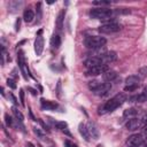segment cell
Masks as SVG:
<instances>
[{
  "label": "cell",
  "instance_id": "26",
  "mask_svg": "<svg viewBox=\"0 0 147 147\" xmlns=\"http://www.w3.org/2000/svg\"><path fill=\"white\" fill-rule=\"evenodd\" d=\"M138 76H139L140 78H146V77H147V67L140 68L139 71H138Z\"/></svg>",
  "mask_w": 147,
  "mask_h": 147
},
{
  "label": "cell",
  "instance_id": "41",
  "mask_svg": "<svg viewBox=\"0 0 147 147\" xmlns=\"http://www.w3.org/2000/svg\"><path fill=\"white\" fill-rule=\"evenodd\" d=\"M142 136H145V137H147V124L144 126V129H142Z\"/></svg>",
  "mask_w": 147,
  "mask_h": 147
},
{
  "label": "cell",
  "instance_id": "37",
  "mask_svg": "<svg viewBox=\"0 0 147 147\" xmlns=\"http://www.w3.org/2000/svg\"><path fill=\"white\" fill-rule=\"evenodd\" d=\"M56 93H57V95L60 96V93H61V80H59V82H57V88H56Z\"/></svg>",
  "mask_w": 147,
  "mask_h": 147
},
{
  "label": "cell",
  "instance_id": "44",
  "mask_svg": "<svg viewBox=\"0 0 147 147\" xmlns=\"http://www.w3.org/2000/svg\"><path fill=\"white\" fill-rule=\"evenodd\" d=\"M26 147H34V146H33L31 142H28V144H26Z\"/></svg>",
  "mask_w": 147,
  "mask_h": 147
},
{
  "label": "cell",
  "instance_id": "45",
  "mask_svg": "<svg viewBox=\"0 0 147 147\" xmlns=\"http://www.w3.org/2000/svg\"><path fill=\"white\" fill-rule=\"evenodd\" d=\"M142 145H144V147H147V141H144V144H142Z\"/></svg>",
  "mask_w": 147,
  "mask_h": 147
},
{
  "label": "cell",
  "instance_id": "31",
  "mask_svg": "<svg viewBox=\"0 0 147 147\" xmlns=\"http://www.w3.org/2000/svg\"><path fill=\"white\" fill-rule=\"evenodd\" d=\"M110 3H111L110 1H93V5H95V6H107Z\"/></svg>",
  "mask_w": 147,
  "mask_h": 147
},
{
  "label": "cell",
  "instance_id": "2",
  "mask_svg": "<svg viewBox=\"0 0 147 147\" xmlns=\"http://www.w3.org/2000/svg\"><path fill=\"white\" fill-rule=\"evenodd\" d=\"M105 44H106V39L100 36H90L86 37L84 40V45L90 49H96L103 47Z\"/></svg>",
  "mask_w": 147,
  "mask_h": 147
},
{
  "label": "cell",
  "instance_id": "23",
  "mask_svg": "<svg viewBox=\"0 0 147 147\" xmlns=\"http://www.w3.org/2000/svg\"><path fill=\"white\" fill-rule=\"evenodd\" d=\"M100 85H101V83H100L99 80H96V79L88 82V88H90L91 91H94V90H96V88H98Z\"/></svg>",
  "mask_w": 147,
  "mask_h": 147
},
{
  "label": "cell",
  "instance_id": "40",
  "mask_svg": "<svg viewBox=\"0 0 147 147\" xmlns=\"http://www.w3.org/2000/svg\"><path fill=\"white\" fill-rule=\"evenodd\" d=\"M38 122H39V123L41 124V126H42V127H44L45 130H48V126H47V125H46V124H45V123H44V122H42L41 119H38Z\"/></svg>",
  "mask_w": 147,
  "mask_h": 147
},
{
  "label": "cell",
  "instance_id": "24",
  "mask_svg": "<svg viewBox=\"0 0 147 147\" xmlns=\"http://www.w3.org/2000/svg\"><path fill=\"white\" fill-rule=\"evenodd\" d=\"M131 101H137V102H144V101H147V98L141 93V94H138V95H134L132 98H130Z\"/></svg>",
  "mask_w": 147,
  "mask_h": 147
},
{
  "label": "cell",
  "instance_id": "34",
  "mask_svg": "<svg viewBox=\"0 0 147 147\" xmlns=\"http://www.w3.org/2000/svg\"><path fill=\"white\" fill-rule=\"evenodd\" d=\"M20 26H21V18L18 17V18L16 20V23H15V31H16V32L20 30Z\"/></svg>",
  "mask_w": 147,
  "mask_h": 147
},
{
  "label": "cell",
  "instance_id": "22",
  "mask_svg": "<svg viewBox=\"0 0 147 147\" xmlns=\"http://www.w3.org/2000/svg\"><path fill=\"white\" fill-rule=\"evenodd\" d=\"M11 110H13V114L15 115L16 119H17V121H20V122H23V119H24L23 114H22V113H21L16 107H13V108H11Z\"/></svg>",
  "mask_w": 147,
  "mask_h": 147
},
{
  "label": "cell",
  "instance_id": "9",
  "mask_svg": "<svg viewBox=\"0 0 147 147\" xmlns=\"http://www.w3.org/2000/svg\"><path fill=\"white\" fill-rule=\"evenodd\" d=\"M100 64H102V61H101L100 57H96V56H90L88 59H86L84 61V65L86 68H88V69L94 68V67H98Z\"/></svg>",
  "mask_w": 147,
  "mask_h": 147
},
{
  "label": "cell",
  "instance_id": "6",
  "mask_svg": "<svg viewBox=\"0 0 147 147\" xmlns=\"http://www.w3.org/2000/svg\"><path fill=\"white\" fill-rule=\"evenodd\" d=\"M145 141V138L142 134H132L127 138L126 140V145L127 147H140Z\"/></svg>",
  "mask_w": 147,
  "mask_h": 147
},
{
  "label": "cell",
  "instance_id": "8",
  "mask_svg": "<svg viewBox=\"0 0 147 147\" xmlns=\"http://www.w3.org/2000/svg\"><path fill=\"white\" fill-rule=\"evenodd\" d=\"M111 90V84L110 83H102L96 90L93 91V93L95 95H99V96H105L107 95Z\"/></svg>",
  "mask_w": 147,
  "mask_h": 147
},
{
  "label": "cell",
  "instance_id": "35",
  "mask_svg": "<svg viewBox=\"0 0 147 147\" xmlns=\"http://www.w3.org/2000/svg\"><path fill=\"white\" fill-rule=\"evenodd\" d=\"M137 87H138V86H125V87H124V91H125V92H132V91H134Z\"/></svg>",
  "mask_w": 147,
  "mask_h": 147
},
{
  "label": "cell",
  "instance_id": "18",
  "mask_svg": "<svg viewBox=\"0 0 147 147\" xmlns=\"http://www.w3.org/2000/svg\"><path fill=\"white\" fill-rule=\"evenodd\" d=\"M64 15H65V9H62L59 15H57V18H56V28L57 30H61L63 28V21H64Z\"/></svg>",
  "mask_w": 147,
  "mask_h": 147
},
{
  "label": "cell",
  "instance_id": "36",
  "mask_svg": "<svg viewBox=\"0 0 147 147\" xmlns=\"http://www.w3.org/2000/svg\"><path fill=\"white\" fill-rule=\"evenodd\" d=\"M33 132H34L37 136H39L40 138H44V134L41 133V131H40L39 129H37V127H33Z\"/></svg>",
  "mask_w": 147,
  "mask_h": 147
},
{
  "label": "cell",
  "instance_id": "42",
  "mask_svg": "<svg viewBox=\"0 0 147 147\" xmlns=\"http://www.w3.org/2000/svg\"><path fill=\"white\" fill-rule=\"evenodd\" d=\"M142 122H144L145 124H147V113L144 115V117H142Z\"/></svg>",
  "mask_w": 147,
  "mask_h": 147
},
{
  "label": "cell",
  "instance_id": "33",
  "mask_svg": "<svg viewBox=\"0 0 147 147\" xmlns=\"http://www.w3.org/2000/svg\"><path fill=\"white\" fill-rule=\"evenodd\" d=\"M64 147H78V146L70 140H64Z\"/></svg>",
  "mask_w": 147,
  "mask_h": 147
},
{
  "label": "cell",
  "instance_id": "3",
  "mask_svg": "<svg viewBox=\"0 0 147 147\" xmlns=\"http://www.w3.org/2000/svg\"><path fill=\"white\" fill-rule=\"evenodd\" d=\"M113 15V10L108 9V8H94L90 11V16L92 18H96V20H108L110 16Z\"/></svg>",
  "mask_w": 147,
  "mask_h": 147
},
{
  "label": "cell",
  "instance_id": "13",
  "mask_svg": "<svg viewBox=\"0 0 147 147\" xmlns=\"http://www.w3.org/2000/svg\"><path fill=\"white\" fill-rule=\"evenodd\" d=\"M86 127H87V131H88L90 137H92L93 139H98L99 138V130H98L96 125L93 122H88L87 125H86Z\"/></svg>",
  "mask_w": 147,
  "mask_h": 147
},
{
  "label": "cell",
  "instance_id": "43",
  "mask_svg": "<svg viewBox=\"0 0 147 147\" xmlns=\"http://www.w3.org/2000/svg\"><path fill=\"white\" fill-rule=\"evenodd\" d=\"M142 94H144V95H145V96L147 98V86H146V87L144 88V92H142Z\"/></svg>",
  "mask_w": 147,
  "mask_h": 147
},
{
  "label": "cell",
  "instance_id": "38",
  "mask_svg": "<svg viewBox=\"0 0 147 147\" xmlns=\"http://www.w3.org/2000/svg\"><path fill=\"white\" fill-rule=\"evenodd\" d=\"M26 88H28V91H30V92H31V94H32V95H37V91H36L34 88H32V87H30V86H28Z\"/></svg>",
  "mask_w": 147,
  "mask_h": 147
},
{
  "label": "cell",
  "instance_id": "17",
  "mask_svg": "<svg viewBox=\"0 0 147 147\" xmlns=\"http://www.w3.org/2000/svg\"><path fill=\"white\" fill-rule=\"evenodd\" d=\"M33 18H34V13H33V10L30 9V8L24 9V11H23V20H24L26 23H31V22L33 21Z\"/></svg>",
  "mask_w": 147,
  "mask_h": 147
},
{
  "label": "cell",
  "instance_id": "20",
  "mask_svg": "<svg viewBox=\"0 0 147 147\" xmlns=\"http://www.w3.org/2000/svg\"><path fill=\"white\" fill-rule=\"evenodd\" d=\"M78 130H79V133L83 136V138H84L86 141H88V140H90V134H88V131H87L86 125L83 124V123H80L79 126H78Z\"/></svg>",
  "mask_w": 147,
  "mask_h": 147
},
{
  "label": "cell",
  "instance_id": "46",
  "mask_svg": "<svg viewBox=\"0 0 147 147\" xmlns=\"http://www.w3.org/2000/svg\"><path fill=\"white\" fill-rule=\"evenodd\" d=\"M96 147H103V146H102V145H98Z\"/></svg>",
  "mask_w": 147,
  "mask_h": 147
},
{
  "label": "cell",
  "instance_id": "29",
  "mask_svg": "<svg viewBox=\"0 0 147 147\" xmlns=\"http://www.w3.org/2000/svg\"><path fill=\"white\" fill-rule=\"evenodd\" d=\"M7 85H8L10 88H13V90H15V88L17 87L16 82H15L14 79H11V78H8V79H7Z\"/></svg>",
  "mask_w": 147,
  "mask_h": 147
},
{
  "label": "cell",
  "instance_id": "4",
  "mask_svg": "<svg viewBox=\"0 0 147 147\" xmlns=\"http://www.w3.org/2000/svg\"><path fill=\"white\" fill-rule=\"evenodd\" d=\"M119 30H121V25L117 24L114 20L108 21L107 23L100 25L99 29H98V31L100 33H114V32H117Z\"/></svg>",
  "mask_w": 147,
  "mask_h": 147
},
{
  "label": "cell",
  "instance_id": "14",
  "mask_svg": "<svg viewBox=\"0 0 147 147\" xmlns=\"http://www.w3.org/2000/svg\"><path fill=\"white\" fill-rule=\"evenodd\" d=\"M40 103H41V108L46 109V110H54L57 108V103L54 101H49V100H45V99H40Z\"/></svg>",
  "mask_w": 147,
  "mask_h": 147
},
{
  "label": "cell",
  "instance_id": "32",
  "mask_svg": "<svg viewBox=\"0 0 147 147\" xmlns=\"http://www.w3.org/2000/svg\"><path fill=\"white\" fill-rule=\"evenodd\" d=\"M20 100H21L22 107H25V102H24V91H23V90H20Z\"/></svg>",
  "mask_w": 147,
  "mask_h": 147
},
{
  "label": "cell",
  "instance_id": "11",
  "mask_svg": "<svg viewBox=\"0 0 147 147\" xmlns=\"http://www.w3.org/2000/svg\"><path fill=\"white\" fill-rule=\"evenodd\" d=\"M42 51H44V38L41 34H37V38L34 41V52L39 56V55H41Z\"/></svg>",
  "mask_w": 147,
  "mask_h": 147
},
{
  "label": "cell",
  "instance_id": "25",
  "mask_svg": "<svg viewBox=\"0 0 147 147\" xmlns=\"http://www.w3.org/2000/svg\"><path fill=\"white\" fill-rule=\"evenodd\" d=\"M130 9L129 8H117L115 10H113V14H117V15H121V14H130Z\"/></svg>",
  "mask_w": 147,
  "mask_h": 147
},
{
  "label": "cell",
  "instance_id": "28",
  "mask_svg": "<svg viewBox=\"0 0 147 147\" xmlns=\"http://www.w3.org/2000/svg\"><path fill=\"white\" fill-rule=\"evenodd\" d=\"M55 126H56V129H59V130L63 131L64 129H67V127H68V124H67L65 122H57V123H55Z\"/></svg>",
  "mask_w": 147,
  "mask_h": 147
},
{
  "label": "cell",
  "instance_id": "15",
  "mask_svg": "<svg viewBox=\"0 0 147 147\" xmlns=\"http://www.w3.org/2000/svg\"><path fill=\"white\" fill-rule=\"evenodd\" d=\"M140 77L137 76V75H131L129 77L125 78V83L126 85L125 86H139V83H140Z\"/></svg>",
  "mask_w": 147,
  "mask_h": 147
},
{
  "label": "cell",
  "instance_id": "27",
  "mask_svg": "<svg viewBox=\"0 0 147 147\" xmlns=\"http://www.w3.org/2000/svg\"><path fill=\"white\" fill-rule=\"evenodd\" d=\"M41 16H42L41 2H38V3H37V18H38V21H40V20H41Z\"/></svg>",
  "mask_w": 147,
  "mask_h": 147
},
{
  "label": "cell",
  "instance_id": "30",
  "mask_svg": "<svg viewBox=\"0 0 147 147\" xmlns=\"http://www.w3.org/2000/svg\"><path fill=\"white\" fill-rule=\"evenodd\" d=\"M5 121H6V124H7L8 126H14V122H13L11 117H10L8 114L5 115Z\"/></svg>",
  "mask_w": 147,
  "mask_h": 147
},
{
  "label": "cell",
  "instance_id": "16",
  "mask_svg": "<svg viewBox=\"0 0 147 147\" xmlns=\"http://www.w3.org/2000/svg\"><path fill=\"white\" fill-rule=\"evenodd\" d=\"M102 78H103L105 82L110 83V82H113L114 79L117 78V72L114 71V70H108V71H106L105 74H102Z\"/></svg>",
  "mask_w": 147,
  "mask_h": 147
},
{
  "label": "cell",
  "instance_id": "19",
  "mask_svg": "<svg viewBox=\"0 0 147 147\" xmlns=\"http://www.w3.org/2000/svg\"><path fill=\"white\" fill-rule=\"evenodd\" d=\"M61 45V37L59 34H53L52 38H51V46L52 48H55L57 49Z\"/></svg>",
  "mask_w": 147,
  "mask_h": 147
},
{
  "label": "cell",
  "instance_id": "1",
  "mask_svg": "<svg viewBox=\"0 0 147 147\" xmlns=\"http://www.w3.org/2000/svg\"><path fill=\"white\" fill-rule=\"evenodd\" d=\"M127 99V96L124 94V93H118L116 94L114 98H111L110 100H108L105 105H102L101 107H99V114L100 115H103L106 113H109V111H113L114 109H116L117 107H119L125 100Z\"/></svg>",
  "mask_w": 147,
  "mask_h": 147
},
{
  "label": "cell",
  "instance_id": "10",
  "mask_svg": "<svg viewBox=\"0 0 147 147\" xmlns=\"http://www.w3.org/2000/svg\"><path fill=\"white\" fill-rule=\"evenodd\" d=\"M140 126H141V119L136 118V117L130 118V119L126 122V124H125V127H126V130H129V131H134V130L139 129Z\"/></svg>",
  "mask_w": 147,
  "mask_h": 147
},
{
  "label": "cell",
  "instance_id": "5",
  "mask_svg": "<svg viewBox=\"0 0 147 147\" xmlns=\"http://www.w3.org/2000/svg\"><path fill=\"white\" fill-rule=\"evenodd\" d=\"M17 63H18V67L21 69V72L23 75L24 79H28L29 77H31V75L29 72V69H28V65H26V62H25L24 53L22 51H20L18 54H17Z\"/></svg>",
  "mask_w": 147,
  "mask_h": 147
},
{
  "label": "cell",
  "instance_id": "12",
  "mask_svg": "<svg viewBox=\"0 0 147 147\" xmlns=\"http://www.w3.org/2000/svg\"><path fill=\"white\" fill-rule=\"evenodd\" d=\"M100 59L102 61V64H105V63H110V62L116 61L117 55H116V53L114 51H110V52H106L105 54H102L100 56Z\"/></svg>",
  "mask_w": 147,
  "mask_h": 147
},
{
  "label": "cell",
  "instance_id": "7",
  "mask_svg": "<svg viewBox=\"0 0 147 147\" xmlns=\"http://www.w3.org/2000/svg\"><path fill=\"white\" fill-rule=\"evenodd\" d=\"M108 70H109L108 65H106V64H100V65H98V67H94V68L88 69V70L85 72V75H86V76H98V75L105 74V72L108 71Z\"/></svg>",
  "mask_w": 147,
  "mask_h": 147
},
{
  "label": "cell",
  "instance_id": "21",
  "mask_svg": "<svg viewBox=\"0 0 147 147\" xmlns=\"http://www.w3.org/2000/svg\"><path fill=\"white\" fill-rule=\"evenodd\" d=\"M137 114H138V110H137V109H134V108H129V109H125V110H124L123 116L126 117V118H127V117H129V118H131V117L133 118Z\"/></svg>",
  "mask_w": 147,
  "mask_h": 147
},
{
  "label": "cell",
  "instance_id": "39",
  "mask_svg": "<svg viewBox=\"0 0 147 147\" xmlns=\"http://www.w3.org/2000/svg\"><path fill=\"white\" fill-rule=\"evenodd\" d=\"M9 98L13 100V102H14V103H16V105H17V100H16V98L13 95V93H9Z\"/></svg>",
  "mask_w": 147,
  "mask_h": 147
}]
</instances>
